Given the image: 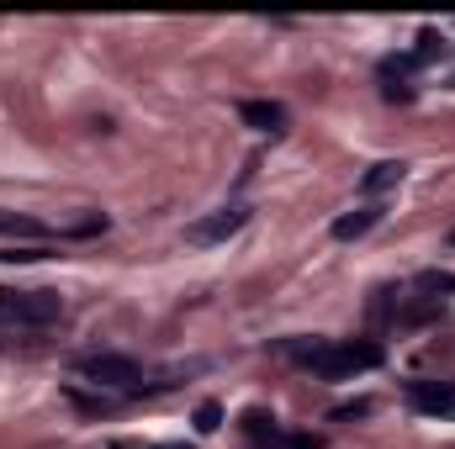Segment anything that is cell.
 Returning <instances> with one entry per match:
<instances>
[{"instance_id":"7","label":"cell","mask_w":455,"mask_h":449,"mask_svg":"<svg viewBox=\"0 0 455 449\" xmlns=\"http://www.w3.org/2000/svg\"><path fill=\"white\" fill-rule=\"evenodd\" d=\"M419 64L403 53V59H381V96L387 101H413V85H408V75H413Z\"/></svg>"},{"instance_id":"6","label":"cell","mask_w":455,"mask_h":449,"mask_svg":"<svg viewBox=\"0 0 455 449\" xmlns=\"http://www.w3.org/2000/svg\"><path fill=\"white\" fill-rule=\"evenodd\" d=\"M238 122L254 127V132H286V127H291V112H286L281 101H243V106H238Z\"/></svg>"},{"instance_id":"2","label":"cell","mask_w":455,"mask_h":449,"mask_svg":"<svg viewBox=\"0 0 455 449\" xmlns=\"http://www.w3.org/2000/svg\"><path fill=\"white\" fill-rule=\"evenodd\" d=\"M0 318L5 323H27V328H48L64 318V296L59 291H0Z\"/></svg>"},{"instance_id":"14","label":"cell","mask_w":455,"mask_h":449,"mask_svg":"<svg viewBox=\"0 0 455 449\" xmlns=\"http://www.w3.org/2000/svg\"><path fill=\"white\" fill-rule=\"evenodd\" d=\"M223 429V407L218 402H202L196 407V434H218Z\"/></svg>"},{"instance_id":"3","label":"cell","mask_w":455,"mask_h":449,"mask_svg":"<svg viewBox=\"0 0 455 449\" xmlns=\"http://www.w3.org/2000/svg\"><path fill=\"white\" fill-rule=\"evenodd\" d=\"M75 375H85L96 386H122V391L143 386V365L127 354H85V359H75Z\"/></svg>"},{"instance_id":"9","label":"cell","mask_w":455,"mask_h":449,"mask_svg":"<svg viewBox=\"0 0 455 449\" xmlns=\"http://www.w3.org/2000/svg\"><path fill=\"white\" fill-rule=\"evenodd\" d=\"M376 223H381V207H355V212H344L339 223H334V238H339V243H349V238H365Z\"/></svg>"},{"instance_id":"8","label":"cell","mask_w":455,"mask_h":449,"mask_svg":"<svg viewBox=\"0 0 455 449\" xmlns=\"http://www.w3.org/2000/svg\"><path fill=\"white\" fill-rule=\"evenodd\" d=\"M403 175H408L403 159H381V164H371V169L360 175V196H387V191L403 185Z\"/></svg>"},{"instance_id":"4","label":"cell","mask_w":455,"mask_h":449,"mask_svg":"<svg viewBox=\"0 0 455 449\" xmlns=\"http://www.w3.org/2000/svg\"><path fill=\"white\" fill-rule=\"evenodd\" d=\"M408 407L424 418H455V381H408Z\"/></svg>"},{"instance_id":"15","label":"cell","mask_w":455,"mask_h":449,"mask_svg":"<svg viewBox=\"0 0 455 449\" xmlns=\"http://www.w3.org/2000/svg\"><path fill=\"white\" fill-rule=\"evenodd\" d=\"M419 291H455V275H445V270H424V275H419Z\"/></svg>"},{"instance_id":"17","label":"cell","mask_w":455,"mask_h":449,"mask_svg":"<svg viewBox=\"0 0 455 449\" xmlns=\"http://www.w3.org/2000/svg\"><path fill=\"white\" fill-rule=\"evenodd\" d=\"M286 445H291V449H323V439H318V434H291Z\"/></svg>"},{"instance_id":"19","label":"cell","mask_w":455,"mask_h":449,"mask_svg":"<svg viewBox=\"0 0 455 449\" xmlns=\"http://www.w3.org/2000/svg\"><path fill=\"white\" fill-rule=\"evenodd\" d=\"M451 91H455V75H451Z\"/></svg>"},{"instance_id":"1","label":"cell","mask_w":455,"mask_h":449,"mask_svg":"<svg viewBox=\"0 0 455 449\" xmlns=\"http://www.w3.org/2000/svg\"><path fill=\"white\" fill-rule=\"evenodd\" d=\"M376 365H381V343H371V338H349V343L329 338V343H323V354H318L307 370H313V375H323V381H349V375L376 370Z\"/></svg>"},{"instance_id":"10","label":"cell","mask_w":455,"mask_h":449,"mask_svg":"<svg viewBox=\"0 0 455 449\" xmlns=\"http://www.w3.org/2000/svg\"><path fill=\"white\" fill-rule=\"evenodd\" d=\"M445 53H451V43H445V32H435V27H424L419 32V48L408 53L419 69H429V64H445Z\"/></svg>"},{"instance_id":"11","label":"cell","mask_w":455,"mask_h":449,"mask_svg":"<svg viewBox=\"0 0 455 449\" xmlns=\"http://www.w3.org/2000/svg\"><path fill=\"white\" fill-rule=\"evenodd\" d=\"M243 434H249L254 445H281L275 418H270V413H259V407H254V413H243Z\"/></svg>"},{"instance_id":"18","label":"cell","mask_w":455,"mask_h":449,"mask_svg":"<svg viewBox=\"0 0 455 449\" xmlns=\"http://www.w3.org/2000/svg\"><path fill=\"white\" fill-rule=\"evenodd\" d=\"M164 449H180V445H164Z\"/></svg>"},{"instance_id":"5","label":"cell","mask_w":455,"mask_h":449,"mask_svg":"<svg viewBox=\"0 0 455 449\" xmlns=\"http://www.w3.org/2000/svg\"><path fill=\"white\" fill-rule=\"evenodd\" d=\"M249 223V207H223V212H212V217H202V223L186 227V243H196V248H207V243H223V238H233L238 227Z\"/></svg>"},{"instance_id":"13","label":"cell","mask_w":455,"mask_h":449,"mask_svg":"<svg viewBox=\"0 0 455 449\" xmlns=\"http://www.w3.org/2000/svg\"><path fill=\"white\" fill-rule=\"evenodd\" d=\"M48 254H53V248H43V243H27V248H16V243H11V248H0V259H5V264H32V259H48Z\"/></svg>"},{"instance_id":"12","label":"cell","mask_w":455,"mask_h":449,"mask_svg":"<svg viewBox=\"0 0 455 449\" xmlns=\"http://www.w3.org/2000/svg\"><path fill=\"white\" fill-rule=\"evenodd\" d=\"M0 238H48V227L21 217V212H0Z\"/></svg>"},{"instance_id":"16","label":"cell","mask_w":455,"mask_h":449,"mask_svg":"<svg viewBox=\"0 0 455 449\" xmlns=\"http://www.w3.org/2000/svg\"><path fill=\"white\" fill-rule=\"evenodd\" d=\"M365 413H371V402H349V407H334V418H339V423H349V418H365Z\"/></svg>"}]
</instances>
